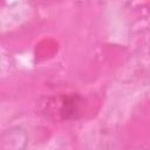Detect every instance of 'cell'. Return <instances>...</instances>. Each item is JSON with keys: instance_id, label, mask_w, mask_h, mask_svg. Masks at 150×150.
I'll return each instance as SVG.
<instances>
[{"instance_id": "cell-1", "label": "cell", "mask_w": 150, "mask_h": 150, "mask_svg": "<svg viewBox=\"0 0 150 150\" xmlns=\"http://www.w3.org/2000/svg\"><path fill=\"white\" fill-rule=\"evenodd\" d=\"M28 142L26 131L20 127H13L2 134V148L4 149H21L25 148Z\"/></svg>"}, {"instance_id": "cell-2", "label": "cell", "mask_w": 150, "mask_h": 150, "mask_svg": "<svg viewBox=\"0 0 150 150\" xmlns=\"http://www.w3.org/2000/svg\"><path fill=\"white\" fill-rule=\"evenodd\" d=\"M149 49H150V47H149Z\"/></svg>"}]
</instances>
